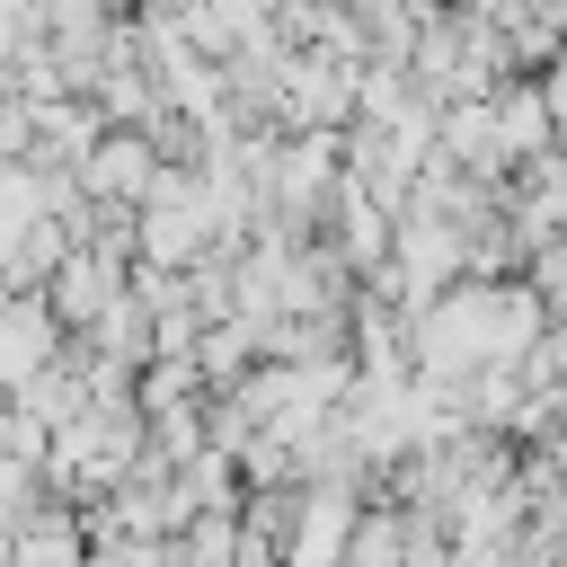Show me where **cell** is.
Returning a JSON list of instances; mask_svg holds the SVG:
<instances>
[{"label": "cell", "mask_w": 567, "mask_h": 567, "mask_svg": "<svg viewBox=\"0 0 567 567\" xmlns=\"http://www.w3.org/2000/svg\"><path fill=\"white\" fill-rule=\"evenodd\" d=\"M53 346H62L53 292H44V301H35V292H0V390H9V399L53 363Z\"/></svg>", "instance_id": "6da1fadb"}, {"label": "cell", "mask_w": 567, "mask_h": 567, "mask_svg": "<svg viewBox=\"0 0 567 567\" xmlns=\"http://www.w3.org/2000/svg\"><path fill=\"white\" fill-rule=\"evenodd\" d=\"M142 186H151V151H142V133H97V151L80 159V195L124 204V195H142Z\"/></svg>", "instance_id": "7a4b0ae2"}, {"label": "cell", "mask_w": 567, "mask_h": 567, "mask_svg": "<svg viewBox=\"0 0 567 567\" xmlns=\"http://www.w3.org/2000/svg\"><path fill=\"white\" fill-rule=\"evenodd\" d=\"M27 558H44V549H80V523H62V514H35L27 532H9Z\"/></svg>", "instance_id": "3957f363"}]
</instances>
